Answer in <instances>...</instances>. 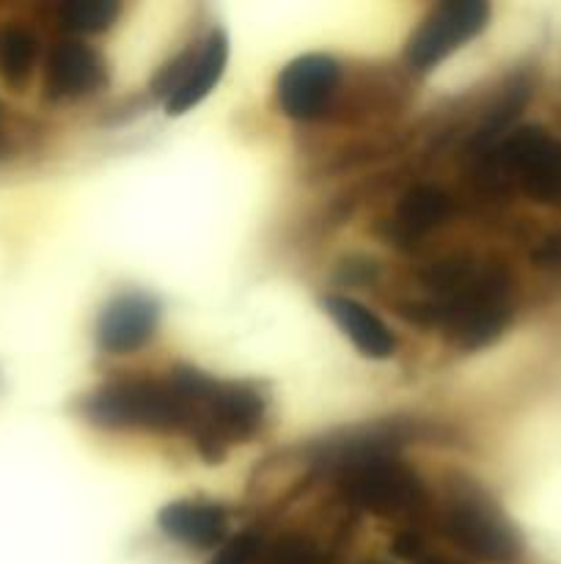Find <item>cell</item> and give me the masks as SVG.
Instances as JSON below:
<instances>
[{
    "label": "cell",
    "instance_id": "6da1fadb",
    "mask_svg": "<svg viewBox=\"0 0 561 564\" xmlns=\"http://www.w3.org/2000/svg\"><path fill=\"white\" fill-rule=\"evenodd\" d=\"M209 383L212 378L193 367L170 369L163 380H116L88 394L82 416L102 430L190 435Z\"/></svg>",
    "mask_w": 561,
    "mask_h": 564
},
{
    "label": "cell",
    "instance_id": "7a4b0ae2",
    "mask_svg": "<svg viewBox=\"0 0 561 564\" xmlns=\"http://www.w3.org/2000/svg\"><path fill=\"white\" fill-rule=\"evenodd\" d=\"M512 281L504 268H484L468 290L438 301L440 328L460 350H479L498 339L512 319Z\"/></svg>",
    "mask_w": 561,
    "mask_h": 564
},
{
    "label": "cell",
    "instance_id": "3957f363",
    "mask_svg": "<svg viewBox=\"0 0 561 564\" xmlns=\"http://www.w3.org/2000/svg\"><path fill=\"white\" fill-rule=\"evenodd\" d=\"M264 422V397L256 386L212 380L190 441L209 463L223 460L231 444L253 438Z\"/></svg>",
    "mask_w": 561,
    "mask_h": 564
},
{
    "label": "cell",
    "instance_id": "277c9868",
    "mask_svg": "<svg viewBox=\"0 0 561 564\" xmlns=\"http://www.w3.org/2000/svg\"><path fill=\"white\" fill-rule=\"evenodd\" d=\"M440 532L468 554L493 564H509L520 556V538L498 510L479 494H460L449 501Z\"/></svg>",
    "mask_w": 561,
    "mask_h": 564
},
{
    "label": "cell",
    "instance_id": "5b68a950",
    "mask_svg": "<svg viewBox=\"0 0 561 564\" xmlns=\"http://www.w3.org/2000/svg\"><path fill=\"white\" fill-rule=\"evenodd\" d=\"M487 22L490 6L482 0H449V3L435 6L407 39V66L413 72L435 69L454 50L476 39L487 28Z\"/></svg>",
    "mask_w": 561,
    "mask_h": 564
},
{
    "label": "cell",
    "instance_id": "8992f818",
    "mask_svg": "<svg viewBox=\"0 0 561 564\" xmlns=\"http://www.w3.org/2000/svg\"><path fill=\"white\" fill-rule=\"evenodd\" d=\"M346 499L380 518H399L427 505L424 485L402 463L385 457H363L346 474Z\"/></svg>",
    "mask_w": 561,
    "mask_h": 564
},
{
    "label": "cell",
    "instance_id": "52a82bcc",
    "mask_svg": "<svg viewBox=\"0 0 561 564\" xmlns=\"http://www.w3.org/2000/svg\"><path fill=\"white\" fill-rule=\"evenodd\" d=\"M501 169L520 180L528 198L561 207V141L542 127H520L495 149Z\"/></svg>",
    "mask_w": 561,
    "mask_h": 564
},
{
    "label": "cell",
    "instance_id": "ba28073f",
    "mask_svg": "<svg viewBox=\"0 0 561 564\" xmlns=\"http://www.w3.org/2000/svg\"><path fill=\"white\" fill-rule=\"evenodd\" d=\"M229 64V39L223 31H209L196 53H185L165 69L157 91L165 94V113L182 116L212 94Z\"/></svg>",
    "mask_w": 561,
    "mask_h": 564
},
{
    "label": "cell",
    "instance_id": "9c48e42d",
    "mask_svg": "<svg viewBox=\"0 0 561 564\" xmlns=\"http://www.w3.org/2000/svg\"><path fill=\"white\" fill-rule=\"evenodd\" d=\"M341 69L330 55L308 53L284 66L278 77V105L295 121H314L324 113L339 88Z\"/></svg>",
    "mask_w": 561,
    "mask_h": 564
},
{
    "label": "cell",
    "instance_id": "30bf717a",
    "mask_svg": "<svg viewBox=\"0 0 561 564\" xmlns=\"http://www.w3.org/2000/svg\"><path fill=\"white\" fill-rule=\"evenodd\" d=\"M105 61L91 44L64 39L53 44L44 61V91L53 99L91 97L105 86Z\"/></svg>",
    "mask_w": 561,
    "mask_h": 564
},
{
    "label": "cell",
    "instance_id": "8fae6325",
    "mask_svg": "<svg viewBox=\"0 0 561 564\" xmlns=\"http://www.w3.org/2000/svg\"><path fill=\"white\" fill-rule=\"evenodd\" d=\"M160 323V306L146 295H119L105 306L97 325L99 347L110 356H127L146 345Z\"/></svg>",
    "mask_w": 561,
    "mask_h": 564
},
{
    "label": "cell",
    "instance_id": "7c38bea8",
    "mask_svg": "<svg viewBox=\"0 0 561 564\" xmlns=\"http://www.w3.org/2000/svg\"><path fill=\"white\" fill-rule=\"evenodd\" d=\"M160 529L165 538L187 545V549H218L229 534V518L223 507L212 501H174L165 505L157 516Z\"/></svg>",
    "mask_w": 561,
    "mask_h": 564
},
{
    "label": "cell",
    "instance_id": "4fadbf2b",
    "mask_svg": "<svg viewBox=\"0 0 561 564\" xmlns=\"http://www.w3.org/2000/svg\"><path fill=\"white\" fill-rule=\"evenodd\" d=\"M322 306L330 314V319L339 325L341 334L366 358L385 361V358H391L396 352V336L391 334L388 325L372 308H366L363 303L344 295H328L322 301Z\"/></svg>",
    "mask_w": 561,
    "mask_h": 564
},
{
    "label": "cell",
    "instance_id": "5bb4252c",
    "mask_svg": "<svg viewBox=\"0 0 561 564\" xmlns=\"http://www.w3.org/2000/svg\"><path fill=\"white\" fill-rule=\"evenodd\" d=\"M449 215L451 198L446 196L443 191H438V187H416V191H410L402 198L399 209H396L391 237H394L399 246L416 242L421 240V237H427L432 229H438Z\"/></svg>",
    "mask_w": 561,
    "mask_h": 564
},
{
    "label": "cell",
    "instance_id": "9a60e30c",
    "mask_svg": "<svg viewBox=\"0 0 561 564\" xmlns=\"http://www.w3.org/2000/svg\"><path fill=\"white\" fill-rule=\"evenodd\" d=\"M38 66V39L20 22H0V86L22 91Z\"/></svg>",
    "mask_w": 561,
    "mask_h": 564
},
{
    "label": "cell",
    "instance_id": "2e32d148",
    "mask_svg": "<svg viewBox=\"0 0 561 564\" xmlns=\"http://www.w3.org/2000/svg\"><path fill=\"white\" fill-rule=\"evenodd\" d=\"M121 14V3L116 0H66L58 6V25L66 33L94 36L116 25Z\"/></svg>",
    "mask_w": 561,
    "mask_h": 564
},
{
    "label": "cell",
    "instance_id": "e0dca14e",
    "mask_svg": "<svg viewBox=\"0 0 561 564\" xmlns=\"http://www.w3.org/2000/svg\"><path fill=\"white\" fill-rule=\"evenodd\" d=\"M256 549L258 543L253 534H240V538L229 540L209 564H248L253 560V554H256Z\"/></svg>",
    "mask_w": 561,
    "mask_h": 564
},
{
    "label": "cell",
    "instance_id": "ac0fdd59",
    "mask_svg": "<svg viewBox=\"0 0 561 564\" xmlns=\"http://www.w3.org/2000/svg\"><path fill=\"white\" fill-rule=\"evenodd\" d=\"M531 262L542 270H561V231L548 235L534 248Z\"/></svg>",
    "mask_w": 561,
    "mask_h": 564
},
{
    "label": "cell",
    "instance_id": "d6986e66",
    "mask_svg": "<svg viewBox=\"0 0 561 564\" xmlns=\"http://www.w3.org/2000/svg\"><path fill=\"white\" fill-rule=\"evenodd\" d=\"M394 554L402 556V560H413V562H416L418 556H424V545L421 540H418V534L413 532L399 534V538L394 540Z\"/></svg>",
    "mask_w": 561,
    "mask_h": 564
},
{
    "label": "cell",
    "instance_id": "ffe728a7",
    "mask_svg": "<svg viewBox=\"0 0 561 564\" xmlns=\"http://www.w3.org/2000/svg\"><path fill=\"white\" fill-rule=\"evenodd\" d=\"M416 564H462V562H454V560H449V556H438V554H424V556H418Z\"/></svg>",
    "mask_w": 561,
    "mask_h": 564
},
{
    "label": "cell",
    "instance_id": "44dd1931",
    "mask_svg": "<svg viewBox=\"0 0 561 564\" xmlns=\"http://www.w3.org/2000/svg\"><path fill=\"white\" fill-rule=\"evenodd\" d=\"M6 147V135H3V110H0V154H3Z\"/></svg>",
    "mask_w": 561,
    "mask_h": 564
}]
</instances>
